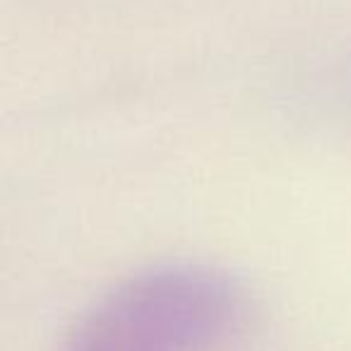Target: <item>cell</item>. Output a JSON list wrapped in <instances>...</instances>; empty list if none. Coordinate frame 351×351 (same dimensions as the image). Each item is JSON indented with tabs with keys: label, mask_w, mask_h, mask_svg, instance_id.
Returning a JSON list of instances; mask_svg holds the SVG:
<instances>
[{
	"label": "cell",
	"mask_w": 351,
	"mask_h": 351,
	"mask_svg": "<svg viewBox=\"0 0 351 351\" xmlns=\"http://www.w3.org/2000/svg\"><path fill=\"white\" fill-rule=\"evenodd\" d=\"M243 296L210 267H161L123 282L75 325L63 351H210L234 332Z\"/></svg>",
	"instance_id": "cell-1"
}]
</instances>
